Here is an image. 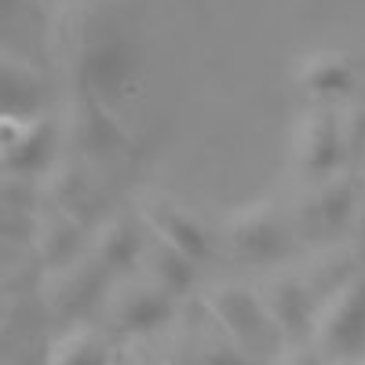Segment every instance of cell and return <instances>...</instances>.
I'll return each instance as SVG.
<instances>
[{"mask_svg":"<svg viewBox=\"0 0 365 365\" xmlns=\"http://www.w3.org/2000/svg\"><path fill=\"white\" fill-rule=\"evenodd\" d=\"M365 201V182L358 168H340L325 179H311V190L292 208L296 230L311 241H336L358 223Z\"/></svg>","mask_w":365,"mask_h":365,"instance_id":"cell-1","label":"cell"},{"mask_svg":"<svg viewBox=\"0 0 365 365\" xmlns=\"http://www.w3.org/2000/svg\"><path fill=\"white\" fill-rule=\"evenodd\" d=\"M205 307L223 325V332L234 340V347L245 358H270L285 347V336L274 325L267 303L256 289H245L237 282H223L205 292Z\"/></svg>","mask_w":365,"mask_h":365,"instance_id":"cell-2","label":"cell"},{"mask_svg":"<svg viewBox=\"0 0 365 365\" xmlns=\"http://www.w3.org/2000/svg\"><path fill=\"white\" fill-rule=\"evenodd\" d=\"M296 220L282 201H252L227 220V245L256 267H278L292 256Z\"/></svg>","mask_w":365,"mask_h":365,"instance_id":"cell-3","label":"cell"},{"mask_svg":"<svg viewBox=\"0 0 365 365\" xmlns=\"http://www.w3.org/2000/svg\"><path fill=\"white\" fill-rule=\"evenodd\" d=\"M311 347L325 358L365 354V270H354L347 282L322 296Z\"/></svg>","mask_w":365,"mask_h":365,"instance_id":"cell-4","label":"cell"},{"mask_svg":"<svg viewBox=\"0 0 365 365\" xmlns=\"http://www.w3.org/2000/svg\"><path fill=\"white\" fill-rule=\"evenodd\" d=\"M110 267L96 256V252H81L66 263L51 267L48 282L41 285L44 307L58 318V322H84V314L96 311V303L106 299L110 292Z\"/></svg>","mask_w":365,"mask_h":365,"instance_id":"cell-5","label":"cell"},{"mask_svg":"<svg viewBox=\"0 0 365 365\" xmlns=\"http://www.w3.org/2000/svg\"><path fill=\"white\" fill-rule=\"evenodd\" d=\"M292 161L307 179H325L351 165L340 128V103H311L296 120Z\"/></svg>","mask_w":365,"mask_h":365,"instance_id":"cell-6","label":"cell"},{"mask_svg":"<svg viewBox=\"0 0 365 365\" xmlns=\"http://www.w3.org/2000/svg\"><path fill=\"white\" fill-rule=\"evenodd\" d=\"M103 311L110 318V325L125 336H150L172 322L175 314V296L165 292L158 282H150L146 274L139 282H132V274H120L110 282Z\"/></svg>","mask_w":365,"mask_h":365,"instance_id":"cell-7","label":"cell"},{"mask_svg":"<svg viewBox=\"0 0 365 365\" xmlns=\"http://www.w3.org/2000/svg\"><path fill=\"white\" fill-rule=\"evenodd\" d=\"M0 161H4V175L44 179L55 161V120L48 113H4V120H0Z\"/></svg>","mask_w":365,"mask_h":365,"instance_id":"cell-8","label":"cell"},{"mask_svg":"<svg viewBox=\"0 0 365 365\" xmlns=\"http://www.w3.org/2000/svg\"><path fill=\"white\" fill-rule=\"evenodd\" d=\"M259 296L267 303L274 325H278V332L285 336V347L311 344L322 296L307 282V274H278V278H270L259 289Z\"/></svg>","mask_w":365,"mask_h":365,"instance_id":"cell-9","label":"cell"},{"mask_svg":"<svg viewBox=\"0 0 365 365\" xmlns=\"http://www.w3.org/2000/svg\"><path fill=\"white\" fill-rule=\"evenodd\" d=\"M139 212H143V220H146L150 230L161 234L165 241H172V245L182 249L190 259H197V263L212 259V234L205 230V223L194 216L190 208H182L172 197H150Z\"/></svg>","mask_w":365,"mask_h":365,"instance_id":"cell-10","label":"cell"},{"mask_svg":"<svg viewBox=\"0 0 365 365\" xmlns=\"http://www.w3.org/2000/svg\"><path fill=\"white\" fill-rule=\"evenodd\" d=\"M296 84L311 103H344L358 91V66L344 51H314L299 63Z\"/></svg>","mask_w":365,"mask_h":365,"instance_id":"cell-11","label":"cell"},{"mask_svg":"<svg viewBox=\"0 0 365 365\" xmlns=\"http://www.w3.org/2000/svg\"><path fill=\"white\" fill-rule=\"evenodd\" d=\"M146 220L143 212L139 216H125V212H117V216L103 220L96 237H91V252H96L113 278H120V274H132V267H139L143 259V249H146Z\"/></svg>","mask_w":365,"mask_h":365,"instance_id":"cell-12","label":"cell"},{"mask_svg":"<svg viewBox=\"0 0 365 365\" xmlns=\"http://www.w3.org/2000/svg\"><path fill=\"white\" fill-rule=\"evenodd\" d=\"M139 267H143V274L150 282H158L175 299H182L194 289V282H197V259H190L182 249H175L172 241H165L154 230L146 234V249H143Z\"/></svg>","mask_w":365,"mask_h":365,"instance_id":"cell-13","label":"cell"},{"mask_svg":"<svg viewBox=\"0 0 365 365\" xmlns=\"http://www.w3.org/2000/svg\"><path fill=\"white\" fill-rule=\"evenodd\" d=\"M48 361L51 365H103V361H110V340L103 336L99 325L73 322L48 347Z\"/></svg>","mask_w":365,"mask_h":365,"instance_id":"cell-14","label":"cell"},{"mask_svg":"<svg viewBox=\"0 0 365 365\" xmlns=\"http://www.w3.org/2000/svg\"><path fill=\"white\" fill-rule=\"evenodd\" d=\"M0 99H4V113L11 117H34L44 106V91H41V77L37 70H29L22 58H4V70H0Z\"/></svg>","mask_w":365,"mask_h":365,"instance_id":"cell-15","label":"cell"},{"mask_svg":"<svg viewBox=\"0 0 365 365\" xmlns=\"http://www.w3.org/2000/svg\"><path fill=\"white\" fill-rule=\"evenodd\" d=\"M84 223L66 216V212L51 208L48 216H41L37 223V245H41V259L48 267H58L73 256H81V245H84Z\"/></svg>","mask_w":365,"mask_h":365,"instance_id":"cell-16","label":"cell"},{"mask_svg":"<svg viewBox=\"0 0 365 365\" xmlns=\"http://www.w3.org/2000/svg\"><path fill=\"white\" fill-rule=\"evenodd\" d=\"M340 128H344V143H347V158L351 168L365 158V99H344L340 103Z\"/></svg>","mask_w":365,"mask_h":365,"instance_id":"cell-17","label":"cell"}]
</instances>
